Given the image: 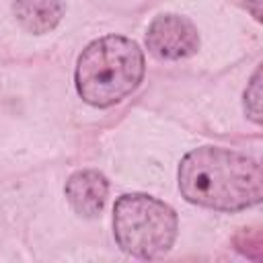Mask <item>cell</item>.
<instances>
[{
	"label": "cell",
	"mask_w": 263,
	"mask_h": 263,
	"mask_svg": "<svg viewBox=\"0 0 263 263\" xmlns=\"http://www.w3.org/2000/svg\"><path fill=\"white\" fill-rule=\"evenodd\" d=\"M144 76V53L136 41L105 35L80 53L76 90L92 107H111L138 88Z\"/></svg>",
	"instance_id": "2"
},
{
	"label": "cell",
	"mask_w": 263,
	"mask_h": 263,
	"mask_svg": "<svg viewBox=\"0 0 263 263\" xmlns=\"http://www.w3.org/2000/svg\"><path fill=\"white\" fill-rule=\"evenodd\" d=\"M109 193V183L103 173L86 168L76 171L66 181V197L72 210L82 218H95L103 212Z\"/></svg>",
	"instance_id": "5"
},
{
	"label": "cell",
	"mask_w": 263,
	"mask_h": 263,
	"mask_svg": "<svg viewBox=\"0 0 263 263\" xmlns=\"http://www.w3.org/2000/svg\"><path fill=\"white\" fill-rule=\"evenodd\" d=\"M177 226L175 210L152 195L125 193L115 201V240L134 257L156 259L168 253L177 238Z\"/></svg>",
	"instance_id": "3"
},
{
	"label": "cell",
	"mask_w": 263,
	"mask_h": 263,
	"mask_svg": "<svg viewBox=\"0 0 263 263\" xmlns=\"http://www.w3.org/2000/svg\"><path fill=\"white\" fill-rule=\"evenodd\" d=\"M146 45L158 60H183L197 51L199 33L185 16L160 14L148 27Z\"/></svg>",
	"instance_id": "4"
},
{
	"label": "cell",
	"mask_w": 263,
	"mask_h": 263,
	"mask_svg": "<svg viewBox=\"0 0 263 263\" xmlns=\"http://www.w3.org/2000/svg\"><path fill=\"white\" fill-rule=\"evenodd\" d=\"M245 111L255 123H261V68L255 70L245 90Z\"/></svg>",
	"instance_id": "7"
},
{
	"label": "cell",
	"mask_w": 263,
	"mask_h": 263,
	"mask_svg": "<svg viewBox=\"0 0 263 263\" xmlns=\"http://www.w3.org/2000/svg\"><path fill=\"white\" fill-rule=\"evenodd\" d=\"M179 189L189 203L238 212L261 201V166L234 150L195 148L179 164Z\"/></svg>",
	"instance_id": "1"
},
{
	"label": "cell",
	"mask_w": 263,
	"mask_h": 263,
	"mask_svg": "<svg viewBox=\"0 0 263 263\" xmlns=\"http://www.w3.org/2000/svg\"><path fill=\"white\" fill-rule=\"evenodd\" d=\"M14 16L23 29L35 35L51 31L64 16L62 0H14Z\"/></svg>",
	"instance_id": "6"
},
{
	"label": "cell",
	"mask_w": 263,
	"mask_h": 263,
	"mask_svg": "<svg viewBox=\"0 0 263 263\" xmlns=\"http://www.w3.org/2000/svg\"><path fill=\"white\" fill-rule=\"evenodd\" d=\"M236 249L240 251V253H245L247 257H251V249H257L259 253H261V234H259V230H242L238 236H236Z\"/></svg>",
	"instance_id": "8"
}]
</instances>
